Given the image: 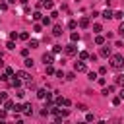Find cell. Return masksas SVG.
Listing matches in <instances>:
<instances>
[{
	"mask_svg": "<svg viewBox=\"0 0 124 124\" xmlns=\"http://www.w3.org/2000/svg\"><path fill=\"white\" fill-rule=\"evenodd\" d=\"M110 68H114V70L124 68V58L120 54H110Z\"/></svg>",
	"mask_w": 124,
	"mask_h": 124,
	"instance_id": "1",
	"label": "cell"
},
{
	"mask_svg": "<svg viewBox=\"0 0 124 124\" xmlns=\"http://www.w3.org/2000/svg\"><path fill=\"white\" fill-rule=\"evenodd\" d=\"M64 52H66L68 56H74V54L78 52V46H76V43H70V45H66V46H64Z\"/></svg>",
	"mask_w": 124,
	"mask_h": 124,
	"instance_id": "2",
	"label": "cell"
},
{
	"mask_svg": "<svg viewBox=\"0 0 124 124\" xmlns=\"http://www.w3.org/2000/svg\"><path fill=\"white\" fill-rule=\"evenodd\" d=\"M74 70H76V72H87V66H85L83 60H78V62L74 64Z\"/></svg>",
	"mask_w": 124,
	"mask_h": 124,
	"instance_id": "3",
	"label": "cell"
},
{
	"mask_svg": "<svg viewBox=\"0 0 124 124\" xmlns=\"http://www.w3.org/2000/svg\"><path fill=\"white\" fill-rule=\"evenodd\" d=\"M41 60H43V62H45V66H46V64H52V62H54V56H52L50 52H45V54L41 56Z\"/></svg>",
	"mask_w": 124,
	"mask_h": 124,
	"instance_id": "4",
	"label": "cell"
},
{
	"mask_svg": "<svg viewBox=\"0 0 124 124\" xmlns=\"http://www.w3.org/2000/svg\"><path fill=\"white\" fill-rule=\"evenodd\" d=\"M56 105H58V107H70L72 101H70V99H64V97H56Z\"/></svg>",
	"mask_w": 124,
	"mask_h": 124,
	"instance_id": "5",
	"label": "cell"
},
{
	"mask_svg": "<svg viewBox=\"0 0 124 124\" xmlns=\"http://www.w3.org/2000/svg\"><path fill=\"white\" fill-rule=\"evenodd\" d=\"M8 83H10L12 87H19V85H21V79H19V78L14 74V76H12V79H8Z\"/></svg>",
	"mask_w": 124,
	"mask_h": 124,
	"instance_id": "6",
	"label": "cell"
},
{
	"mask_svg": "<svg viewBox=\"0 0 124 124\" xmlns=\"http://www.w3.org/2000/svg\"><path fill=\"white\" fill-rule=\"evenodd\" d=\"M101 16H103V17H105V19H112V17H114V12H112V10H110V8H107V10H105V12H103V14H101Z\"/></svg>",
	"mask_w": 124,
	"mask_h": 124,
	"instance_id": "7",
	"label": "cell"
},
{
	"mask_svg": "<svg viewBox=\"0 0 124 124\" xmlns=\"http://www.w3.org/2000/svg\"><path fill=\"white\" fill-rule=\"evenodd\" d=\"M16 76H17V78H19V79H25V81H27V79H29V74H27V72H25V70H19V72H16Z\"/></svg>",
	"mask_w": 124,
	"mask_h": 124,
	"instance_id": "8",
	"label": "cell"
},
{
	"mask_svg": "<svg viewBox=\"0 0 124 124\" xmlns=\"http://www.w3.org/2000/svg\"><path fill=\"white\" fill-rule=\"evenodd\" d=\"M79 27H81V29H87V27H89V17H81V19H79Z\"/></svg>",
	"mask_w": 124,
	"mask_h": 124,
	"instance_id": "9",
	"label": "cell"
},
{
	"mask_svg": "<svg viewBox=\"0 0 124 124\" xmlns=\"http://www.w3.org/2000/svg\"><path fill=\"white\" fill-rule=\"evenodd\" d=\"M101 56L108 58V56H110V46H101Z\"/></svg>",
	"mask_w": 124,
	"mask_h": 124,
	"instance_id": "10",
	"label": "cell"
},
{
	"mask_svg": "<svg viewBox=\"0 0 124 124\" xmlns=\"http://www.w3.org/2000/svg\"><path fill=\"white\" fill-rule=\"evenodd\" d=\"M101 93H103V95H105V97H108V95H110V93H114V85H108V87H105V89H103V91H101Z\"/></svg>",
	"mask_w": 124,
	"mask_h": 124,
	"instance_id": "11",
	"label": "cell"
},
{
	"mask_svg": "<svg viewBox=\"0 0 124 124\" xmlns=\"http://www.w3.org/2000/svg\"><path fill=\"white\" fill-rule=\"evenodd\" d=\"M14 105H16V103H14V101H10V99H6V101H4V108H6V110H14Z\"/></svg>",
	"mask_w": 124,
	"mask_h": 124,
	"instance_id": "12",
	"label": "cell"
},
{
	"mask_svg": "<svg viewBox=\"0 0 124 124\" xmlns=\"http://www.w3.org/2000/svg\"><path fill=\"white\" fill-rule=\"evenodd\" d=\"M23 112L29 116V114H33V107H31V103H25L23 105Z\"/></svg>",
	"mask_w": 124,
	"mask_h": 124,
	"instance_id": "13",
	"label": "cell"
},
{
	"mask_svg": "<svg viewBox=\"0 0 124 124\" xmlns=\"http://www.w3.org/2000/svg\"><path fill=\"white\" fill-rule=\"evenodd\" d=\"M52 35H54V37H60V35H62V27H60V25H54V27H52Z\"/></svg>",
	"mask_w": 124,
	"mask_h": 124,
	"instance_id": "14",
	"label": "cell"
},
{
	"mask_svg": "<svg viewBox=\"0 0 124 124\" xmlns=\"http://www.w3.org/2000/svg\"><path fill=\"white\" fill-rule=\"evenodd\" d=\"M46 95H48L46 89H39V91H37V97H39V99H46Z\"/></svg>",
	"mask_w": 124,
	"mask_h": 124,
	"instance_id": "15",
	"label": "cell"
},
{
	"mask_svg": "<svg viewBox=\"0 0 124 124\" xmlns=\"http://www.w3.org/2000/svg\"><path fill=\"white\" fill-rule=\"evenodd\" d=\"M114 81H116L118 85H124V74H118V76L114 78Z\"/></svg>",
	"mask_w": 124,
	"mask_h": 124,
	"instance_id": "16",
	"label": "cell"
},
{
	"mask_svg": "<svg viewBox=\"0 0 124 124\" xmlns=\"http://www.w3.org/2000/svg\"><path fill=\"white\" fill-rule=\"evenodd\" d=\"M43 6H45L46 10H52V8H54V4H52V0H45V2H43Z\"/></svg>",
	"mask_w": 124,
	"mask_h": 124,
	"instance_id": "17",
	"label": "cell"
},
{
	"mask_svg": "<svg viewBox=\"0 0 124 124\" xmlns=\"http://www.w3.org/2000/svg\"><path fill=\"white\" fill-rule=\"evenodd\" d=\"M70 41H72V43H78V41H79V33H76V31H74V33L70 35Z\"/></svg>",
	"mask_w": 124,
	"mask_h": 124,
	"instance_id": "18",
	"label": "cell"
},
{
	"mask_svg": "<svg viewBox=\"0 0 124 124\" xmlns=\"http://www.w3.org/2000/svg\"><path fill=\"white\" fill-rule=\"evenodd\" d=\"M95 45H105V37L103 35H97L95 37Z\"/></svg>",
	"mask_w": 124,
	"mask_h": 124,
	"instance_id": "19",
	"label": "cell"
},
{
	"mask_svg": "<svg viewBox=\"0 0 124 124\" xmlns=\"http://www.w3.org/2000/svg\"><path fill=\"white\" fill-rule=\"evenodd\" d=\"M6 48H8V50H14V48H16V43H14L12 39H10V41L6 43Z\"/></svg>",
	"mask_w": 124,
	"mask_h": 124,
	"instance_id": "20",
	"label": "cell"
},
{
	"mask_svg": "<svg viewBox=\"0 0 124 124\" xmlns=\"http://www.w3.org/2000/svg\"><path fill=\"white\" fill-rule=\"evenodd\" d=\"M87 58H89V52L87 50H81L79 52V60H87Z\"/></svg>",
	"mask_w": 124,
	"mask_h": 124,
	"instance_id": "21",
	"label": "cell"
},
{
	"mask_svg": "<svg viewBox=\"0 0 124 124\" xmlns=\"http://www.w3.org/2000/svg\"><path fill=\"white\" fill-rule=\"evenodd\" d=\"M46 74H48V76H52V74H56V70L52 68V64H46Z\"/></svg>",
	"mask_w": 124,
	"mask_h": 124,
	"instance_id": "22",
	"label": "cell"
},
{
	"mask_svg": "<svg viewBox=\"0 0 124 124\" xmlns=\"http://www.w3.org/2000/svg\"><path fill=\"white\" fill-rule=\"evenodd\" d=\"M27 46H29V48H37V46H39V41H35V39H33V41H29V45H27Z\"/></svg>",
	"mask_w": 124,
	"mask_h": 124,
	"instance_id": "23",
	"label": "cell"
},
{
	"mask_svg": "<svg viewBox=\"0 0 124 124\" xmlns=\"http://www.w3.org/2000/svg\"><path fill=\"white\" fill-rule=\"evenodd\" d=\"M23 66H25V68H31V66H33V60H31V58H25V60H23Z\"/></svg>",
	"mask_w": 124,
	"mask_h": 124,
	"instance_id": "24",
	"label": "cell"
},
{
	"mask_svg": "<svg viewBox=\"0 0 124 124\" xmlns=\"http://www.w3.org/2000/svg\"><path fill=\"white\" fill-rule=\"evenodd\" d=\"M120 101H122V97H120V95H118V97H112V105H114V107H118V105H120Z\"/></svg>",
	"mask_w": 124,
	"mask_h": 124,
	"instance_id": "25",
	"label": "cell"
},
{
	"mask_svg": "<svg viewBox=\"0 0 124 124\" xmlns=\"http://www.w3.org/2000/svg\"><path fill=\"white\" fill-rule=\"evenodd\" d=\"M33 19H35V21L43 19V14H41V12H35V14H33Z\"/></svg>",
	"mask_w": 124,
	"mask_h": 124,
	"instance_id": "26",
	"label": "cell"
},
{
	"mask_svg": "<svg viewBox=\"0 0 124 124\" xmlns=\"http://www.w3.org/2000/svg\"><path fill=\"white\" fill-rule=\"evenodd\" d=\"M68 27H70V29H76V27H78V21H76V19L68 21Z\"/></svg>",
	"mask_w": 124,
	"mask_h": 124,
	"instance_id": "27",
	"label": "cell"
},
{
	"mask_svg": "<svg viewBox=\"0 0 124 124\" xmlns=\"http://www.w3.org/2000/svg\"><path fill=\"white\" fill-rule=\"evenodd\" d=\"M93 31H95V33H99V31H103V27H101V23H93Z\"/></svg>",
	"mask_w": 124,
	"mask_h": 124,
	"instance_id": "28",
	"label": "cell"
},
{
	"mask_svg": "<svg viewBox=\"0 0 124 124\" xmlns=\"http://www.w3.org/2000/svg\"><path fill=\"white\" fill-rule=\"evenodd\" d=\"M41 29H43V25H41V23H35V25H33V31H37V33H41Z\"/></svg>",
	"mask_w": 124,
	"mask_h": 124,
	"instance_id": "29",
	"label": "cell"
},
{
	"mask_svg": "<svg viewBox=\"0 0 124 124\" xmlns=\"http://www.w3.org/2000/svg\"><path fill=\"white\" fill-rule=\"evenodd\" d=\"M19 39H21V41H27V39H29V33H25V31L19 33Z\"/></svg>",
	"mask_w": 124,
	"mask_h": 124,
	"instance_id": "30",
	"label": "cell"
},
{
	"mask_svg": "<svg viewBox=\"0 0 124 124\" xmlns=\"http://www.w3.org/2000/svg\"><path fill=\"white\" fill-rule=\"evenodd\" d=\"M60 50H62V45H54V46H52V52H54V54L60 52Z\"/></svg>",
	"mask_w": 124,
	"mask_h": 124,
	"instance_id": "31",
	"label": "cell"
},
{
	"mask_svg": "<svg viewBox=\"0 0 124 124\" xmlns=\"http://www.w3.org/2000/svg\"><path fill=\"white\" fill-rule=\"evenodd\" d=\"M74 78H76V72H70V74H66V79H68V81H72Z\"/></svg>",
	"mask_w": 124,
	"mask_h": 124,
	"instance_id": "32",
	"label": "cell"
},
{
	"mask_svg": "<svg viewBox=\"0 0 124 124\" xmlns=\"http://www.w3.org/2000/svg\"><path fill=\"white\" fill-rule=\"evenodd\" d=\"M87 78L93 81V79H97V74H95V72H87Z\"/></svg>",
	"mask_w": 124,
	"mask_h": 124,
	"instance_id": "33",
	"label": "cell"
},
{
	"mask_svg": "<svg viewBox=\"0 0 124 124\" xmlns=\"http://www.w3.org/2000/svg\"><path fill=\"white\" fill-rule=\"evenodd\" d=\"M19 110H23V105H17V103H16V105H14V112H19Z\"/></svg>",
	"mask_w": 124,
	"mask_h": 124,
	"instance_id": "34",
	"label": "cell"
},
{
	"mask_svg": "<svg viewBox=\"0 0 124 124\" xmlns=\"http://www.w3.org/2000/svg\"><path fill=\"white\" fill-rule=\"evenodd\" d=\"M68 114H70V110H68V108H60V116H62V118H64V116H68Z\"/></svg>",
	"mask_w": 124,
	"mask_h": 124,
	"instance_id": "35",
	"label": "cell"
},
{
	"mask_svg": "<svg viewBox=\"0 0 124 124\" xmlns=\"http://www.w3.org/2000/svg\"><path fill=\"white\" fill-rule=\"evenodd\" d=\"M85 120H87V122H93V120H95V116H93L91 112H87V114H85Z\"/></svg>",
	"mask_w": 124,
	"mask_h": 124,
	"instance_id": "36",
	"label": "cell"
},
{
	"mask_svg": "<svg viewBox=\"0 0 124 124\" xmlns=\"http://www.w3.org/2000/svg\"><path fill=\"white\" fill-rule=\"evenodd\" d=\"M6 99H8V93H4V91H2V93H0V103H4Z\"/></svg>",
	"mask_w": 124,
	"mask_h": 124,
	"instance_id": "37",
	"label": "cell"
},
{
	"mask_svg": "<svg viewBox=\"0 0 124 124\" xmlns=\"http://www.w3.org/2000/svg\"><path fill=\"white\" fill-rule=\"evenodd\" d=\"M114 17H116V19H122V17H124V12H114Z\"/></svg>",
	"mask_w": 124,
	"mask_h": 124,
	"instance_id": "38",
	"label": "cell"
},
{
	"mask_svg": "<svg viewBox=\"0 0 124 124\" xmlns=\"http://www.w3.org/2000/svg\"><path fill=\"white\" fill-rule=\"evenodd\" d=\"M27 54H29V46H25V48L21 50V56H23V58H27Z\"/></svg>",
	"mask_w": 124,
	"mask_h": 124,
	"instance_id": "39",
	"label": "cell"
},
{
	"mask_svg": "<svg viewBox=\"0 0 124 124\" xmlns=\"http://www.w3.org/2000/svg\"><path fill=\"white\" fill-rule=\"evenodd\" d=\"M6 74H8V76H10V78H12V76H14V74H16V72H14V68H10V66H8V68H6Z\"/></svg>",
	"mask_w": 124,
	"mask_h": 124,
	"instance_id": "40",
	"label": "cell"
},
{
	"mask_svg": "<svg viewBox=\"0 0 124 124\" xmlns=\"http://www.w3.org/2000/svg\"><path fill=\"white\" fill-rule=\"evenodd\" d=\"M78 110H83V112H85V110H87V105H81V103H78Z\"/></svg>",
	"mask_w": 124,
	"mask_h": 124,
	"instance_id": "41",
	"label": "cell"
},
{
	"mask_svg": "<svg viewBox=\"0 0 124 124\" xmlns=\"http://www.w3.org/2000/svg\"><path fill=\"white\" fill-rule=\"evenodd\" d=\"M6 116H8V110H6V108H4V110H0V120H4Z\"/></svg>",
	"mask_w": 124,
	"mask_h": 124,
	"instance_id": "42",
	"label": "cell"
},
{
	"mask_svg": "<svg viewBox=\"0 0 124 124\" xmlns=\"http://www.w3.org/2000/svg\"><path fill=\"white\" fill-rule=\"evenodd\" d=\"M43 25H50V17L45 16V17H43Z\"/></svg>",
	"mask_w": 124,
	"mask_h": 124,
	"instance_id": "43",
	"label": "cell"
},
{
	"mask_svg": "<svg viewBox=\"0 0 124 124\" xmlns=\"http://www.w3.org/2000/svg\"><path fill=\"white\" fill-rule=\"evenodd\" d=\"M10 39H12V41H16V39H19V33H16V31H14V33L10 35Z\"/></svg>",
	"mask_w": 124,
	"mask_h": 124,
	"instance_id": "44",
	"label": "cell"
},
{
	"mask_svg": "<svg viewBox=\"0 0 124 124\" xmlns=\"http://www.w3.org/2000/svg\"><path fill=\"white\" fill-rule=\"evenodd\" d=\"M56 78H60V79H62V78H66V74H64L62 70H58V72H56Z\"/></svg>",
	"mask_w": 124,
	"mask_h": 124,
	"instance_id": "45",
	"label": "cell"
},
{
	"mask_svg": "<svg viewBox=\"0 0 124 124\" xmlns=\"http://www.w3.org/2000/svg\"><path fill=\"white\" fill-rule=\"evenodd\" d=\"M97 83H99V85H105L107 79H105V78H97Z\"/></svg>",
	"mask_w": 124,
	"mask_h": 124,
	"instance_id": "46",
	"label": "cell"
},
{
	"mask_svg": "<svg viewBox=\"0 0 124 124\" xmlns=\"http://www.w3.org/2000/svg\"><path fill=\"white\" fill-rule=\"evenodd\" d=\"M118 33H120V35H122V37H124V21H122V23H120V27H118Z\"/></svg>",
	"mask_w": 124,
	"mask_h": 124,
	"instance_id": "47",
	"label": "cell"
},
{
	"mask_svg": "<svg viewBox=\"0 0 124 124\" xmlns=\"http://www.w3.org/2000/svg\"><path fill=\"white\" fill-rule=\"evenodd\" d=\"M0 10H8V2H0Z\"/></svg>",
	"mask_w": 124,
	"mask_h": 124,
	"instance_id": "48",
	"label": "cell"
},
{
	"mask_svg": "<svg viewBox=\"0 0 124 124\" xmlns=\"http://www.w3.org/2000/svg\"><path fill=\"white\" fill-rule=\"evenodd\" d=\"M99 74H103V76H105V74H107V66H101V68H99Z\"/></svg>",
	"mask_w": 124,
	"mask_h": 124,
	"instance_id": "49",
	"label": "cell"
},
{
	"mask_svg": "<svg viewBox=\"0 0 124 124\" xmlns=\"http://www.w3.org/2000/svg\"><path fill=\"white\" fill-rule=\"evenodd\" d=\"M17 97L21 99V97H25V91H21V89H17Z\"/></svg>",
	"mask_w": 124,
	"mask_h": 124,
	"instance_id": "50",
	"label": "cell"
},
{
	"mask_svg": "<svg viewBox=\"0 0 124 124\" xmlns=\"http://www.w3.org/2000/svg\"><path fill=\"white\" fill-rule=\"evenodd\" d=\"M114 4H116V0H107V6H108V8H110V6H114Z\"/></svg>",
	"mask_w": 124,
	"mask_h": 124,
	"instance_id": "51",
	"label": "cell"
},
{
	"mask_svg": "<svg viewBox=\"0 0 124 124\" xmlns=\"http://www.w3.org/2000/svg\"><path fill=\"white\" fill-rule=\"evenodd\" d=\"M118 95H120V97H122V99H124V87H122V89H120V91H118Z\"/></svg>",
	"mask_w": 124,
	"mask_h": 124,
	"instance_id": "52",
	"label": "cell"
},
{
	"mask_svg": "<svg viewBox=\"0 0 124 124\" xmlns=\"http://www.w3.org/2000/svg\"><path fill=\"white\" fill-rule=\"evenodd\" d=\"M6 2H8V4H16V0H6Z\"/></svg>",
	"mask_w": 124,
	"mask_h": 124,
	"instance_id": "53",
	"label": "cell"
},
{
	"mask_svg": "<svg viewBox=\"0 0 124 124\" xmlns=\"http://www.w3.org/2000/svg\"><path fill=\"white\" fill-rule=\"evenodd\" d=\"M41 2H45V0H41Z\"/></svg>",
	"mask_w": 124,
	"mask_h": 124,
	"instance_id": "54",
	"label": "cell"
}]
</instances>
